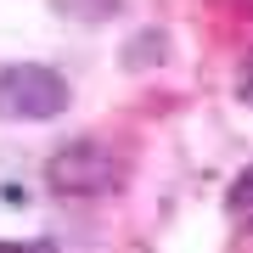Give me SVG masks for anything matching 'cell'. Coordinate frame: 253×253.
<instances>
[{
    "mask_svg": "<svg viewBox=\"0 0 253 253\" xmlns=\"http://www.w3.org/2000/svg\"><path fill=\"white\" fill-rule=\"evenodd\" d=\"M45 186L56 197H107L124 186V152H113L96 135H79L45 158Z\"/></svg>",
    "mask_w": 253,
    "mask_h": 253,
    "instance_id": "obj_1",
    "label": "cell"
},
{
    "mask_svg": "<svg viewBox=\"0 0 253 253\" xmlns=\"http://www.w3.org/2000/svg\"><path fill=\"white\" fill-rule=\"evenodd\" d=\"M68 79L45 62H0V124H51L68 113Z\"/></svg>",
    "mask_w": 253,
    "mask_h": 253,
    "instance_id": "obj_2",
    "label": "cell"
},
{
    "mask_svg": "<svg viewBox=\"0 0 253 253\" xmlns=\"http://www.w3.org/2000/svg\"><path fill=\"white\" fill-rule=\"evenodd\" d=\"M51 11L68 23H107L124 11V0H51Z\"/></svg>",
    "mask_w": 253,
    "mask_h": 253,
    "instance_id": "obj_3",
    "label": "cell"
},
{
    "mask_svg": "<svg viewBox=\"0 0 253 253\" xmlns=\"http://www.w3.org/2000/svg\"><path fill=\"white\" fill-rule=\"evenodd\" d=\"M135 40H141V45H129V51H124V62H129V68H141V62H163V56H169V45H163L169 34H163V28H141Z\"/></svg>",
    "mask_w": 253,
    "mask_h": 253,
    "instance_id": "obj_4",
    "label": "cell"
},
{
    "mask_svg": "<svg viewBox=\"0 0 253 253\" xmlns=\"http://www.w3.org/2000/svg\"><path fill=\"white\" fill-rule=\"evenodd\" d=\"M236 101H248V107H253V51L236 62Z\"/></svg>",
    "mask_w": 253,
    "mask_h": 253,
    "instance_id": "obj_5",
    "label": "cell"
},
{
    "mask_svg": "<svg viewBox=\"0 0 253 253\" xmlns=\"http://www.w3.org/2000/svg\"><path fill=\"white\" fill-rule=\"evenodd\" d=\"M248 197H253V169H248V174H242V180H236V186H231V197H225V203H231V208H242Z\"/></svg>",
    "mask_w": 253,
    "mask_h": 253,
    "instance_id": "obj_6",
    "label": "cell"
},
{
    "mask_svg": "<svg viewBox=\"0 0 253 253\" xmlns=\"http://www.w3.org/2000/svg\"><path fill=\"white\" fill-rule=\"evenodd\" d=\"M248 231H253V208H248Z\"/></svg>",
    "mask_w": 253,
    "mask_h": 253,
    "instance_id": "obj_7",
    "label": "cell"
},
{
    "mask_svg": "<svg viewBox=\"0 0 253 253\" xmlns=\"http://www.w3.org/2000/svg\"><path fill=\"white\" fill-rule=\"evenodd\" d=\"M0 253H6V242H0Z\"/></svg>",
    "mask_w": 253,
    "mask_h": 253,
    "instance_id": "obj_8",
    "label": "cell"
}]
</instances>
